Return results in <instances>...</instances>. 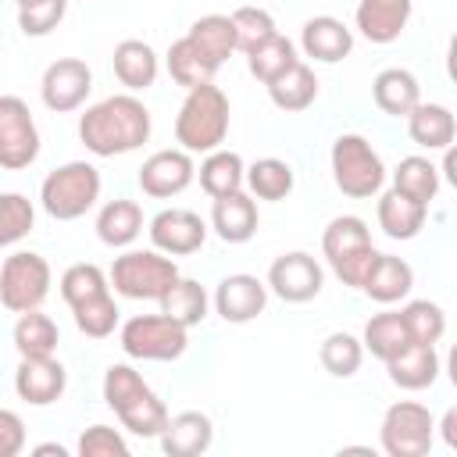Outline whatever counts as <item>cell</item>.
<instances>
[{
	"label": "cell",
	"instance_id": "cell-1",
	"mask_svg": "<svg viewBox=\"0 0 457 457\" xmlns=\"http://www.w3.org/2000/svg\"><path fill=\"white\" fill-rule=\"evenodd\" d=\"M154 118L136 93H114L79 114V139L93 157H121L150 139Z\"/></svg>",
	"mask_w": 457,
	"mask_h": 457
},
{
	"label": "cell",
	"instance_id": "cell-2",
	"mask_svg": "<svg viewBox=\"0 0 457 457\" xmlns=\"http://www.w3.org/2000/svg\"><path fill=\"white\" fill-rule=\"evenodd\" d=\"M100 389H104V403L118 414L121 428H129L132 436H143V439H157L161 436V428L168 421V407L132 364H125V361L111 364L104 371V386Z\"/></svg>",
	"mask_w": 457,
	"mask_h": 457
},
{
	"label": "cell",
	"instance_id": "cell-3",
	"mask_svg": "<svg viewBox=\"0 0 457 457\" xmlns=\"http://www.w3.org/2000/svg\"><path fill=\"white\" fill-rule=\"evenodd\" d=\"M228 136V96L221 86L204 82L186 89V100L175 114V143L186 154H211Z\"/></svg>",
	"mask_w": 457,
	"mask_h": 457
},
{
	"label": "cell",
	"instance_id": "cell-4",
	"mask_svg": "<svg viewBox=\"0 0 457 457\" xmlns=\"http://www.w3.org/2000/svg\"><path fill=\"white\" fill-rule=\"evenodd\" d=\"M104 189L100 168L89 161H64L39 182V207L54 221H75L96 207Z\"/></svg>",
	"mask_w": 457,
	"mask_h": 457
},
{
	"label": "cell",
	"instance_id": "cell-5",
	"mask_svg": "<svg viewBox=\"0 0 457 457\" xmlns=\"http://www.w3.org/2000/svg\"><path fill=\"white\" fill-rule=\"evenodd\" d=\"M328 164H332V182L343 196L350 200H371L382 193L386 186V164L378 157V150L361 136V132H343L332 139L328 150Z\"/></svg>",
	"mask_w": 457,
	"mask_h": 457
},
{
	"label": "cell",
	"instance_id": "cell-6",
	"mask_svg": "<svg viewBox=\"0 0 457 457\" xmlns=\"http://www.w3.org/2000/svg\"><path fill=\"white\" fill-rule=\"evenodd\" d=\"M321 253H325L332 275L343 286H350V289H361L371 261L378 257V250L371 243V228L357 214H336L325 225V232H321Z\"/></svg>",
	"mask_w": 457,
	"mask_h": 457
},
{
	"label": "cell",
	"instance_id": "cell-7",
	"mask_svg": "<svg viewBox=\"0 0 457 457\" xmlns=\"http://www.w3.org/2000/svg\"><path fill=\"white\" fill-rule=\"evenodd\" d=\"M179 278V264L175 257L161 253V250H121L107 271V282L118 296L125 300H161L164 289Z\"/></svg>",
	"mask_w": 457,
	"mask_h": 457
},
{
	"label": "cell",
	"instance_id": "cell-8",
	"mask_svg": "<svg viewBox=\"0 0 457 457\" xmlns=\"http://www.w3.org/2000/svg\"><path fill=\"white\" fill-rule=\"evenodd\" d=\"M118 346L132 361H179L189 346V328L168 314H136L118 328Z\"/></svg>",
	"mask_w": 457,
	"mask_h": 457
},
{
	"label": "cell",
	"instance_id": "cell-9",
	"mask_svg": "<svg viewBox=\"0 0 457 457\" xmlns=\"http://www.w3.org/2000/svg\"><path fill=\"white\" fill-rule=\"evenodd\" d=\"M378 443L389 457H425L436 443V418L418 400H396L386 407Z\"/></svg>",
	"mask_w": 457,
	"mask_h": 457
},
{
	"label": "cell",
	"instance_id": "cell-10",
	"mask_svg": "<svg viewBox=\"0 0 457 457\" xmlns=\"http://www.w3.org/2000/svg\"><path fill=\"white\" fill-rule=\"evenodd\" d=\"M50 282H54V271H50V264H46L43 253H36V250H14L0 264V303L11 314L43 307V300L50 296Z\"/></svg>",
	"mask_w": 457,
	"mask_h": 457
},
{
	"label": "cell",
	"instance_id": "cell-11",
	"mask_svg": "<svg viewBox=\"0 0 457 457\" xmlns=\"http://www.w3.org/2000/svg\"><path fill=\"white\" fill-rule=\"evenodd\" d=\"M39 129L29 104L14 93L0 96V168L21 171L39 157Z\"/></svg>",
	"mask_w": 457,
	"mask_h": 457
},
{
	"label": "cell",
	"instance_id": "cell-12",
	"mask_svg": "<svg viewBox=\"0 0 457 457\" xmlns=\"http://www.w3.org/2000/svg\"><path fill=\"white\" fill-rule=\"evenodd\" d=\"M264 286L282 303H307V300H314L321 293L325 271H321V264L307 250H289V253H278L271 261Z\"/></svg>",
	"mask_w": 457,
	"mask_h": 457
},
{
	"label": "cell",
	"instance_id": "cell-13",
	"mask_svg": "<svg viewBox=\"0 0 457 457\" xmlns=\"http://www.w3.org/2000/svg\"><path fill=\"white\" fill-rule=\"evenodd\" d=\"M89 93H93V71H89V64L82 57L50 61L43 79H39V96H43L46 111H54V114L79 111Z\"/></svg>",
	"mask_w": 457,
	"mask_h": 457
},
{
	"label": "cell",
	"instance_id": "cell-14",
	"mask_svg": "<svg viewBox=\"0 0 457 457\" xmlns=\"http://www.w3.org/2000/svg\"><path fill=\"white\" fill-rule=\"evenodd\" d=\"M150 246L168 257H189L207 243V221L189 207H164L146 225Z\"/></svg>",
	"mask_w": 457,
	"mask_h": 457
},
{
	"label": "cell",
	"instance_id": "cell-15",
	"mask_svg": "<svg viewBox=\"0 0 457 457\" xmlns=\"http://www.w3.org/2000/svg\"><path fill=\"white\" fill-rule=\"evenodd\" d=\"M193 179H196V164H193V154H186L182 146L150 154L139 164V175H136L139 189L154 200H171V196L186 193Z\"/></svg>",
	"mask_w": 457,
	"mask_h": 457
},
{
	"label": "cell",
	"instance_id": "cell-16",
	"mask_svg": "<svg viewBox=\"0 0 457 457\" xmlns=\"http://www.w3.org/2000/svg\"><path fill=\"white\" fill-rule=\"evenodd\" d=\"M211 307H214V314L225 325H246V321H253V318L264 314V307H268V286L257 275H246V271L225 275L214 286V293H211Z\"/></svg>",
	"mask_w": 457,
	"mask_h": 457
},
{
	"label": "cell",
	"instance_id": "cell-17",
	"mask_svg": "<svg viewBox=\"0 0 457 457\" xmlns=\"http://www.w3.org/2000/svg\"><path fill=\"white\" fill-rule=\"evenodd\" d=\"M68 371L57 357H21L14 371V393L29 407H50L64 396Z\"/></svg>",
	"mask_w": 457,
	"mask_h": 457
},
{
	"label": "cell",
	"instance_id": "cell-18",
	"mask_svg": "<svg viewBox=\"0 0 457 457\" xmlns=\"http://www.w3.org/2000/svg\"><path fill=\"white\" fill-rule=\"evenodd\" d=\"M411 14H414V0H357L353 25L368 43L389 46L407 32Z\"/></svg>",
	"mask_w": 457,
	"mask_h": 457
},
{
	"label": "cell",
	"instance_id": "cell-19",
	"mask_svg": "<svg viewBox=\"0 0 457 457\" xmlns=\"http://www.w3.org/2000/svg\"><path fill=\"white\" fill-rule=\"evenodd\" d=\"M300 50L318 64H339L353 50V29L332 14H314L300 29Z\"/></svg>",
	"mask_w": 457,
	"mask_h": 457
},
{
	"label": "cell",
	"instance_id": "cell-20",
	"mask_svg": "<svg viewBox=\"0 0 457 457\" xmlns=\"http://www.w3.org/2000/svg\"><path fill=\"white\" fill-rule=\"evenodd\" d=\"M161 450L168 457H200L211 450L214 443V421L204 411H179L168 414L161 436H157Z\"/></svg>",
	"mask_w": 457,
	"mask_h": 457
},
{
	"label": "cell",
	"instance_id": "cell-21",
	"mask_svg": "<svg viewBox=\"0 0 457 457\" xmlns=\"http://www.w3.org/2000/svg\"><path fill=\"white\" fill-rule=\"evenodd\" d=\"M261 214H257V200L250 193H228V196H214L211 204V228L221 243H250L257 236Z\"/></svg>",
	"mask_w": 457,
	"mask_h": 457
},
{
	"label": "cell",
	"instance_id": "cell-22",
	"mask_svg": "<svg viewBox=\"0 0 457 457\" xmlns=\"http://www.w3.org/2000/svg\"><path fill=\"white\" fill-rule=\"evenodd\" d=\"M411 289H414V268H411L403 257L378 250V257L371 261V268H368V275H364V282H361V293H364L368 300L389 307V303L407 300Z\"/></svg>",
	"mask_w": 457,
	"mask_h": 457
},
{
	"label": "cell",
	"instance_id": "cell-23",
	"mask_svg": "<svg viewBox=\"0 0 457 457\" xmlns=\"http://www.w3.org/2000/svg\"><path fill=\"white\" fill-rule=\"evenodd\" d=\"M386 371H389V382L396 389L418 393V389L436 386V378L443 371V361H439V350L432 343H411L407 350H400L396 357L386 361Z\"/></svg>",
	"mask_w": 457,
	"mask_h": 457
},
{
	"label": "cell",
	"instance_id": "cell-24",
	"mask_svg": "<svg viewBox=\"0 0 457 457\" xmlns=\"http://www.w3.org/2000/svg\"><path fill=\"white\" fill-rule=\"evenodd\" d=\"M111 64H114V79L129 89V93H143L157 82L161 75V57L150 43L143 39H121L111 54Z\"/></svg>",
	"mask_w": 457,
	"mask_h": 457
},
{
	"label": "cell",
	"instance_id": "cell-25",
	"mask_svg": "<svg viewBox=\"0 0 457 457\" xmlns=\"http://www.w3.org/2000/svg\"><path fill=\"white\" fill-rule=\"evenodd\" d=\"M371 100L389 118H407L421 100V82L407 68H382L371 82Z\"/></svg>",
	"mask_w": 457,
	"mask_h": 457
},
{
	"label": "cell",
	"instance_id": "cell-26",
	"mask_svg": "<svg viewBox=\"0 0 457 457\" xmlns=\"http://www.w3.org/2000/svg\"><path fill=\"white\" fill-rule=\"evenodd\" d=\"M375 218H378V228L389 236V239H414L421 228H425V218H428V204H418L411 196H403L400 189H386L378 193V207H375Z\"/></svg>",
	"mask_w": 457,
	"mask_h": 457
},
{
	"label": "cell",
	"instance_id": "cell-27",
	"mask_svg": "<svg viewBox=\"0 0 457 457\" xmlns=\"http://www.w3.org/2000/svg\"><path fill=\"white\" fill-rule=\"evenodd\" d=\"M407 136L421 150H446L457 136V118L446 104H425L418 100L414 111L407 114Z\"/></svg>",
	"mask_w": 457,
	"mask_h": 457
},
{
	"label": "cell",
	"instance_id": "cell-28",
	"mask_svg": "<svg viewBox=\"0 0 457 457\" xmlns=\"http://www.w3.org/2000/svg\"><path fill=\"white\" fill-rule=\"evenodd\" d=\"M139 232H143V207L136 200L118 196V200H107L100 207V214H96V239L104 246L125 250V246H132L139 239Z\"/></svg>",
	"mask_w": 457,
	"mask_h": 457
},
{
	"label": "cell",
	"instance_id": "cell-29",
	"mask_svg": "<svg viewBox=\"0 0 457 457\" xmlns=\"http://www.w3.org/2000/svg\"><path fill=\"white\" fill-rule=\"evenodd\" d=\"M164 68H168L171 82L182 86V89L214 82V75H218V64H214V61H211L189 36H179V39L168 46V54H164Z\"/></svg>",
	"mask_w": 457,
	"mask_h": 457
},
{
	"label": "cell",
	"instance_id": "cell-30",
	"mask_svg": "<svg viewBox=\"0 0 457 457\" xmlns=\"http://www.w3.org/2000/svg\"><path fill=\"white\" fill-rule=\"evenodd\" d=\"M268 96H271V104H275L278 111H286V114L307 111V107L318 100V75H314V68L303 64V61L289 64L278 79L268 82Z\"/></svg>",
	"mask_w": 457,
	"mask_h": 457
},
{
	"label": "cell",
	"instance_id": "cell-31",
	"mask_svg": "<svg viewBox=\"0 0 457 457\" xmlns=\"http://www.w3.org/2000/svg\"><path fill=\"white\" fill-rule=\"evenodd\" d=\"M157 303H161V314H168L171 321H179V325H186V328H196V325H204V318H207V311H211V293H207L196 278L179 275V278L164 289V296H161Z\"/></svg>",
	"mask_w": 457,
	"mask_h": 457
},
{
	"label": "cell",
	"instance_id": "cell-32",
	"mask_svg": "<svg viewBox=\"0 0 457 457\" xmlns=\"http://www.w3.org/2000/svg\"><path fill=\"white\" fill-rule=\"evenodd\" d=\"M14 350L18 357H54L57 353V343H61V328L50 314H43L39 307L32 311H21L18 321H14Z\"/></svg>",
	"mask_w": 457,
	"mask_h": 457
},
{
	"label": "cell",
	"instance_id": "cell-33",
	"mask_svg": "<svg viewBox=\"0 0 457 457\" xmlns=\"http://www.w3.org/2000/svg\"><path fill=\"white\" fill-rule=\"evenodd\" d=\"M243 175H246V164L236 150H211L204 154L200 168H196V179H200V189L214 200V196H228V193H239L243 189Z\"/></svg>",
	"mask_w": 457,
	"mask_h": 457
},
{
	"label": "cell",
	"instance_id": "cell-34",
	"mask_svg": "<svg viewBox=\"0 0 457 457\" xmlns=\"http://www.w3.org/2000/svg\"><path fill=\"white\" fill-rule=\"evenodd\" d=\"M243 186L253 200H286L296 186V175L282 157H257L253 164H246Z\"/></svg>",
	"mask_w": 457,
	"mask_h": 457
},
{
	"label": "cell",
	"instance_id": "cell-35",
	"mask_svg": "<svg viewBox=\"0 0 457 457\" xmlns=\"http://www.w3.org/2000/svg\"><path fill=\"white\" fill-rule=\"evenodd\" d=\"M361 346H364L371 357H378L382 364H386L389 357H396L400 350H407V346H411V336H407V325H403L400 311H378V314H371V318L364 321Z\"/></svg>",
	"mask_w": 457,
	"mask_h": 457
},
{
	"label": "cell",
	"instance_id": "cell-36",
	"mask_svg": "<svg viewBox=\"0 0 457 457\" xmlns=\"http://www.w3.org/2000/svg\"><path fill=\"white\" fill-rule=\"evenodd\" d=\"M300 61V54H296V43L289 39V36H282V32H271L268 39H261L253 50H246V68H250V75L257 79V82H271V79H278L289 64H296Z\"/></svg>",
	"mask_w": 457,
	"mask_h": 457
},
{
	"label": "cell",
	"instance_id": "cell-37",
	"mask_svg": "<svg viewBox=\"0 0 457 457\" xmlns=\"http://www.w3.org/2000/svg\"><path fill=\"white\" fill-rule=\"evenodd\" d=\"M439 186H443L439 168L421 154H411L393 168V189H400L403 196H411L418 204H432Z\"/></svg>",
	"mask_w": 457,
	"mask_h": 457
},
{
	"label": "cell",
	"instance_id": "cell-38",
	"mask_svg": "<svg viewBox=\"0 0 457 457\" xmlns=\"http://www.w3.org/2000/svg\"><path fill=\"white\" fill-rule=\"evenodd\" d=\"M186 36H189L218 68L236 54V29H232L228 14H204V18H196V21L189 25Z\"/></svg>",
	"mask_w": 457,
	"mask_h": 457
},
{
	"label": "cell",
	"instance_id": "cell-39",
	"mask_svg": "<svg viewBox=\"0 0 457 457\" xmlns=\"http://www.w3.org/2000/svg\"><path fill=\"white\" fill-rule=\"evenodd\" d=\"M318 357H321V368L332 375V378H350L361 371V361H364V346L353 332H328L318 346Z\"/></svg>",
	"mask_w": 457,
	"mask_h": 457
},
{
	"label": "cell",
	"instance_id": "cell-40",
	"mask_svg": "<svg viewBox=\"0 0 457 457\" xmlns=\"http://www.w3.org/2000/svg\"><path fill=\"white\" fill-rule=\"evenodd\" d=\"M57 286H61V300L68 307H79V303H86V300H93V296H100V293L111 289L107 271L100 264H93V261H79V264L64 268V275H61Z\"/></svg>",
	"mask_w": 457,
	"mask_h": 457
},
{
	"label": "cell",
	"instance_id": "cell-41",
	"mask_svg": "<svg viewBox=\"0 0 457 457\" xmlns=\"http://www.w3.org/2000/svg\"><path fill=\"white\" fill-rule=\"evenodd\" d=\"M71 318H75V328H79L82 336H89V339H107V336H114V328H118V321H121V311H118V300H114L111 289H107V293H100V296H93V300L71 307Z\"/></svg>",
	"mask_w": 457,
	"mask_h": 457
},
{
	"label": "cell",
	"instance_id": "cell-42",
	"mask_svg": "<svg viewBox=\"0 0 457 457\" xmlns=\"http://www.w3.org/2000/svg\"><path fill=\"white\" fill-rule=\"evenodd\" d=\"M400 318L407 325L411 343H432L436 346L446 332V311L436 300H407L400 307Z\"/></svg>",
	"mask_w": 457,
	"mask_h": 457
},
{
	"label": "cell",
	"instance_id": "cell-43",
	"mask_svg": "<svg viewBox=\"0 0 457 457\" xmlns=\"http://www.w3.org/2000/svg\"><path fill=\"white\" fill-rule=\"evenodd\" d=\"M36 228V207L25 193H0V250L21 243Z\"/></svg>",
	"mask_w": 457,
	"mask_h": 457
},
{
	"label": "cell",
	"instance_id": "cell-44",
	"mask_svg": "<svg viewBox=\"0 0 457 457\" xmlns=\"http://www.w3.org/2000/svg\"><path fill=\"white\" fill-rule=\"evenodd\" d=\"M228 21H232V29H236V50H253L261 39H268L271 32H278L275 29V18L264 11V7H236L232 14H228Z\"/></svg>",
	"mask_w": 457,
	"mask_h": 457
},
{
	"label": "cell",
	"instance_id": "cell-45",
	"mask_svg": "<svg viewBox=\"0 0 457 457\" xmlns=\"http://www.w3.org/2000/svg\"><path fill=\"white\" fill-rule=\"evenodd\" d=\"M75 453L79 457H129V443L118 428L96 421V425L82 428V436L75 443Z\"/></svg>",
	"mask_w": 457,
	"mask_h": 457
},
{
	"label": "cell",
	"instance_id": "cell-46",
	"mask_svg": "<svg viewBox=\"0 0 457 457\" xmlns=\"http://www.w3.org/2000/svg\"><path fill=\"white\" fill-rule=\"evenodd\" d=\"M64 14H68V0H39V4L18 7V29L25 36H50Z\"/></svg>",
	"mask_w": 457,
	"mask_h": 457
},
{
	"label": "cell",
	"instance_id": "cell-47",
	"mask_svg": "<svg viewBox=\"0 0 457 457\" xmlns=\"http://www.w3.org/2000/svg\"><path fill=\"white\" fill-rule=\"evenodd\" d=\"M25 450V421L18 411L0 407V457H18Z\"/></svg>",
	"mask_w": 457,
	"mask_h": 457
},
{
	"label": "cell",
	"instance_id": "cell-48",
	"mask_svg": "<svg viewBox=\"0 0 457 457\" xmlns=\"http://www.w3.org/2000/svg\"><path fill=\"white\" fill-rule=\"evenodd\" d=\"M436 428H439L443 443H446L450 450H457V407H450V411L443 414V421H436Z\"/></svg>",
	"mask_w": 457,
	"mask_h": 457
},
{
	"label": "cell",
	"instance_id": "cell-49",
	"mask_svg": "<svg viewBox=\"0 0 457 457\" xmlns=\"http://www.w3.org/2000/svg\"><path fill=\"white\" fill-rule=\"evenodd\" d=\"M32 453H36V457H43V453H57V457H68V446H61V443H39Z\"/></svg>",
	"mask_w": 457,
	"mask_h": 457
},
{
	"label": "cell",
	"instance_id": "cell-50",
	"mask_svg": "<svg viewBox=\"0 0 457 457\" xmlns=\"http://www.w3.org/2000/svg\"><path fill=\"white\" fill-rule=\"evenodd\" d=\"M29 4H39V0H14V7H29Z\"/></svg>",
	"mask_w": 457,
	"mask_h": 457
}]
</instances>
